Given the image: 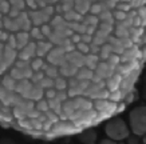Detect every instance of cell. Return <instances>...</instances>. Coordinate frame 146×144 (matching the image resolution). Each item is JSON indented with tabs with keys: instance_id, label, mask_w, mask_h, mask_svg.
Segmentation results:
<instances>
[{
	"instance_id": "obj_1",
	"label": "cell",
	"mask_w": 146,
	"mask_h": 144,
	"mask_svg": "<svg viewBox=\"0 0 146 144\" xmlns=\"http://www.w3.org/2000/svg\"><path fill=\"white\" fill-rule=\"evenodd\" d=\"M146 64V0H0V122L32 139L122 114Z\"/></svg>"
},
{
	"instance_id": "obj_6",
	"label": "cell",
	"mask_w": 146,
	"mask_h": 144,
	"mask_svg": "<svg viewBox=\"0 0 146 144\" xmlns=\"http://www.w3.org/2000/svg\"><path fill=\"white\" fill-rule=\"evenodd\" d=\"M142 143H145V144H146V135L142 136Z\"/></svg>"
},
{
	"instance_id": "obj_3",
	"label": "cell",
	"mask_w": 146,
	"mask_h": 144,
	"mask_svg": "<svg viewBox=\"0 0 146 144\" xmlns=\"http://www.w3.org/2000/svg\"><path fill=\"white\" fill-rule=\"evenodd\" d=\"M129 126L135 136L146 135V107L141 105L130 111L129 114Z\"/></svg>"
},
{
	"instance_id": "obj_5",
	"label": "cell",
	"mask_w": 146,
	"mask_h": 144,
	"mask_svg": "<svg viewBox=\"0 0 146 144\" xmlns=\"http://www.w3.org/2000/svg\"><path fill=\"white\" fill-rule=\"evenodd\" d=\"M129 143H138V139H133V137H129Z\"/></svg>"
},
{
	"instance_id": "obj_4",
	"label": "cell",
	"mask_w": 146,
	"mask_h": 144,
	"mask_svg": "<svg viewBox=\"0 0 146 144\" xmlns=\"http://www.w3.org/2000/svg\"><path fill=\"white\" fill-rule=\"evenodd\" d=\"M97 132L94 131V127L93 128H86V130H83V131H80L79 133H78V139H79V141H82V143L84 144H93L97 141Z\"/></svg>"
},
{
	"instance_id": "obj_2",
	"label": "cell",
	"mask_w": 146,
	"mask_h": 144,
	"mask_svg": "<svg viewBox=\"0 0 146 144\" xmlns=\"http://www.w3.org/2000/svg\"><path fill=\"white\" fill-rule=\"evenodd\" d=\"M130 126H127L122 119L113 116L109 120H106L105 124V133L107 137L113 139L114 141H121L126 140L130 136Z\"/></svg>"
}]
</instances>
